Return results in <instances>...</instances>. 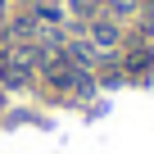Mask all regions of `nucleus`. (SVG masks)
Segmentation results:
<instances>
[{
  "label": "nucleus",
  "instance_id": "1",
  "mask_svg": "<svg viewBox=\"0 0 154 154\" xmlns=\"http://www.w3.org/2000/svg\"><path fill=\"white\" fill-rule=\"evenodd\" d=\"M91 45H95V50H113V45H118V27H113L109 18H95V23H91Z\"/></svg>",
  "mask_w": 154,
  "mask_h": 154
}]
</instances>
